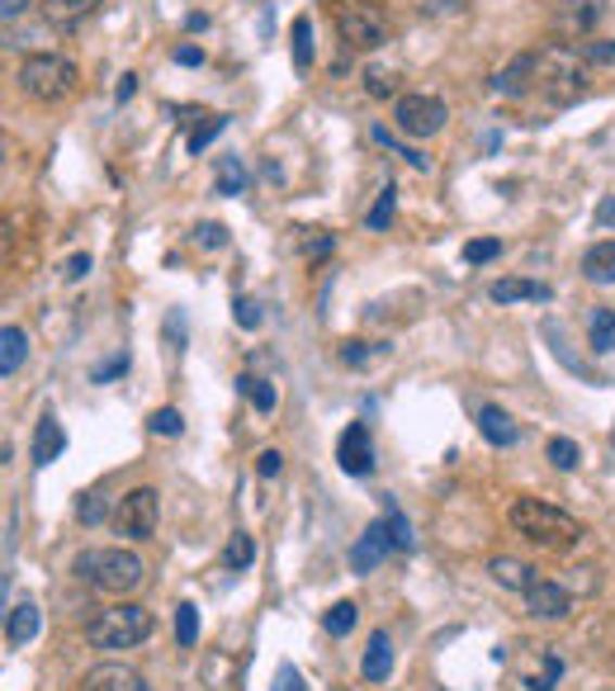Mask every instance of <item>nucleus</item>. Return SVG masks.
<instances>
[{"label": "nucleus", "instance_id": "1", "mask_svg": "<svg viewBox=\"0 0 615 691\" xmlns=\"http://www.w3.org/2000/svg\"><path fill=\"white\" fill-rule=\"evenodd\" d=\"M535 90L554 104V110H568L587 95V62L582 52H573L568 43H544L535 52Z\"/></svg>", "mask_w": 615, "mask_h": 691}, {"label": "nucleus", "instance_id": "2", "mask_svg": "<svg viewBox=\"0 0 615 691\" xmlns=\"http://www.w3.org/2000/svg\"><path fill=\"white\" fill-rule=\"evenodd\" d=\"M507 521H512L516 536H526L530 545H540V550H568V545H578V536H582L578 516H568L564 507L540 502V498H516Z\"/></svg>", "mask_w": 615, "mask_h": 691}, {"label": "nucleus", "instance_id": "3", "mask_svg": "<svg viewBox=\"0 0 615 691\" xmlns=\"http://www.w3.org/2000/svg\"><path fill=\"white\" fill-rule=\"evenodd\" d=\"M76 578L95 592H110V597H124V592H138L148 568H142L138 554L128 550H86L76 559Z\"/></svg>", "mask_w": 615, "mask_h": 691}, {"label": "nucleus", "instance_id": "4", "mask_svg": "<svg viewBox=\"0 0 615 691\" xmlns=\"http://www.w3.org/2000/svg\"><path fill=\"white\" fill-rule=\"evenodd\" d=\"M152 611L148 606H138V602H119V606H104L95 620L86 625V640L95 644V649H138L142 640L152 635Z\"/></svg>", "mask_w": 615, "mask_h": 691}, {"label": "nucleus", "instance_id": "5", "mask_svg": "<svg viewBox=\"0 0 615 691\" xmlns=\"http://www.w3.org/2000/svg\"><path fill=\"white\" fill-rule=\"evenodd\" d=\"M76 81H81V72H76L67 57H57V52H34V57H24V67H20V90L38 104L67 100L76 90Z\"/></svg>", "mask_w": 615, "mask_h": 691}, {"label": "nucleus", "instance_id": "6", "mask_svg": "<svg viewBox=\"0 0 615 691\" xmlns=\"http://www.w3.org/2000/svg\"><path fill=\"white\" fill-rule=\"evenodd\" d=\"M445 119H450L445 100H440V95H426V90L398 95V104H394V124H398V133H408V138H431V133H440Z\"/></svg>", "mask_w": 615, "mask_h": 691}, {"label": "nucleus", "instance_id": "7", "mask_svg": "<svg viewBox=\"0 0 615 691\" xmlns=\"http://www.w3.org/2000/svg\"><path fill=\"white\" fill-rule=\"evenodd\" d=\"M336 34H342L346 48L374 52L388 38V24H384V15H379L374 5H342V10H336Z\"/></svg>", "mask_w": 615, "mask_h": 691}, {"label": "nucleus", "instance_id": "8", "mask_svg": "<svg viewBox=\"0 0 615 691\" xmlns=\"http://www.w3.org/2000/svg\"><path fill=\"white\" fill-rule=\"evenodd\" d=\"M156 516H162V502H156V488H133L114 512V526L128 540H152L156 536Z\"/></svg>", "mask_w": 615, "mask_h": 691}, {"label": "nucleus", "instance_id": "9", "mask_svg": "<svg viewBox=\"0 0 615 691\" xmlns=\"http://www.w3.org/2000/svg\"><path fill=\"white\" fill-rule=\"evenodd\" d=\"M336 460H342V469H346L350 478L374 474V440H370V426H364V422H350L346 436H342V446H336Z\"/></svg>", "mask_w": 615, "mask_h": 691}, {"label": "nucleus", "instance_id": "10", "mask_svg": "<svg viewBox=\"0 0 615 691\" xmlns=\"http://www.w3.org/2000/svg\"><path fill=\"white\" fill-rule=\"evenodd\" d=\"M526 602H530L535 620H568V611H573L568 588H559V583H549V578H530L526 583Z\"/></svg>", "mask_w": 615, "mask_h": 691}, {"label": "nucleus", "instance_id": "11", "mask_svg": "<svg viewBox=\"0 0 615 691\" xmlns=\"http://www.w3.org/2000/svg\"><path fill=\"white\" fill-rule=\"evenodd\" d=\"M492 90L507 100H521L526 90H535V52H521V57L507 62V67L492 76Z\"/></svg>", "mask_w": 615, "mask_h": 691}, {"label": "nucleus", "instance_id": "12", "mask_svg": "<svg viewBox=\"0 0 615 691\" xmlns=\"http://www.w3.org/2000/svg\"><path fill=\"white\" fill-rule=\"evenodd\" d=\"M86 691H152V687L128 663H100V668L86 673Z\"/></svg>", "mask_w": 615, "mask_h": 691}, {"label": "nucleus", "instance_id": "13", "mask_svg": "<svg viewBox=\"0 0 615 691\" xmlns=\"http://www.w3.org/2000/svg\"><path fill=\"white\" fill-rule=\"evenodd\" d=\"M388 545H394V536H388V521H374V526L356 540V550H350V568H356V573H370L379 559L388 554Z\"/></svg>", "mask_w": 615, "mask_h": 691}, {"label": "nucleus", "instance_id": "14", "mask_svg": "<svg viewBox=\"0 0 615 691\" xmlns=\"http://www.w3.org/2000/svg\"><path fill=\"white\" fill-rule=\"evenodd\" d=\"M601 15H606V0H564V10H559V29L564 34H592Z\"/></svg>", "mask_w": 615, "mask_h": 691}, {"label": "nucleus", "instance_id": "15", "mask_svg": "<svg viewBox=\"0 0 615 691\" xmlns=\"http://www.w3.org/2000/svg\"><path fill=\"white\" fill-rule=\"evenodd\" d=\"M478 432H483V440H488V446H516V440H521V426H516L502 408H497V402L478 408Z\"/></svg>", "mask_w": 615, "mask_h": 691}, {"label": "nucleus", "instance_id": "16", "mask_svg": "<svg viewBox=\"0 0 615 691\" xmlns=\"http://www.w3.org/2000/svg\"><path fill=\"white\" fill-rule=\"evenodd\" d=\"M62 450H67V432H62V422L48 412L43 422H38V432H34V464H38V469H48Z\"/></svg>", "mask_w": 615, "mask_h": 691}, {"label": "nucleus", "instance_id": "17", "mask_svg": "<svg viewBox=\"0 0 615 691\" xmlns=\"http://www.w3.org/2000/svg\"><path fill=\"white\" fill-rule=\"evenodd\" d=\"M360 673H364V682H388V673H394V644H388L384 630L370 635V649H364Z\"/></svg>", "mask_w": 615, "mask_h": 691}, {"label": "nucleus", "instance_id": "18", "mask_svg": "<svg viewBox=\"0 0 615 691\" xmlns=\"http://www.w3.org/2000/svg\"><path fill=\"white\" fill-rule=\"evenodd\" d=\"M488 294H492V304H526V298H535V304H549V298H554L549 284H535V280H497Z\"/></svg>", "mask_w": 615, "mask_h": 691}, {"label": "nucleus", "instance_id": "19", "mask_svg": "<svg viewBox=\"0 0 615 691\" xmlns=\"http://www.w3.org/2000/svg\"><path fill=\"white\" fill-rule=\"evenodd\" d=\"M582 276L592 284H615V242H592L582 252Z\"/></svg>", "mask_w": 615, "mask_h": 691}, {"label": "nucleus", "instance_id": "20", "mask_svg": "<svg viewBox=\"0 0 615 691\" xmlns=\"http://www.w3.org/2000/svg\"><path fill=\"white\" fill-rule=\"evenodd\" d=\"M24 360H29V332H24V328H0V380L15 374Z\"/></svg>", "mask_w": 615, "mask_h": 691}, {"label": "nucleus", "instance_id": "21", "mask_svg": "<svg viewBox=\"0 0 615 691\" xmlns=\"http://www.w3.org/2000/svg\"><path fill=\"white\" fill-rule=\"evenodd\" d=\"M5 635H10V644H29L38 635V606L20 602L15 611H10V620H5Z\"/></svg>", "mask_w": 615, "mask_h": 691}, {"label": "nucleus", "instance_id": "22", "mask_svg": "<svg viewBox=\"0 0 615 691\" xmlns=\"http://www.w3.org/2000/svg\"><path fill=\"white\" fill-rule=\"evenodd\" d=\"M587 332H592V350H615V308H592V318H587Z\"/></svg>", "mask_w": 615, "mask_h": 691}, {"label": "nucleus", "instance_id": "23", "mask_svg": "<svg viewBox=\"0 0 615 691\" xmlns=\"http://www.w3.org/2000/svg\"><path fill=\"white\" fill-rule=\"evenodd\" d=\"M394 214H398V190L384 185V190H379V200H374V208L364 214V228H370V232H388Z\"/></svg>", "mask_w": 615, "mask_h": 691}, {"label": "nucleus", "instance_id": "24", "mask_svg": "<svg viewBox=\"0 0 615 691\" xmlns=\"http://www.w3.org/2000/svg\"><path fill=\"white\" fill-rule=\"evenodd\" d=\"M238 394L252 398V408H256V412H274V402H280V394H274V384L256 380V374H242V380H238Z\"/></svg>", "mask_w": 615, "mask_h": 691}, {"label": "nucleus", "instance_id": "25", "mask_svg": "<svg viewBox=\"0 0 615 691\" xmlns=\"http://www.w3.org/2000/svg\"><path fill=\"white\" fill-rule=\"evenodd\" d=\"M488 568H492V578L502 583V588H516V592H526V583L535 578V573L521 564V559H492Z\"/></svg>", "mask_w": 615, "mask_h": 691}, {"label": "nucleus", "instance_id": "26", "mask_svg": "<svg viewBox=\"0 0 615 691\" xmlns=\"http://www.w3.org/2000/svg\"><path fill=\"white\" fill-rule=\"evenodd\" d=\"M356 620H360V606H356V602H336V606L322 616V630L342 640V635H350V630H356Z\"/></svg>", "mask_w": 615, "mask_h": 691}, {"label": "nucleus", "instance_id": "27", "mask_svg": "<svg viewBox=\"0 0 615 691\" xmlns=\"http://www.w3.org/2000/svg\"><path fill=\"white\" fill-rule=\"evenodd\" d=\"M294 67H298V72L312 67V20H308V15L294 20Z\"/></svg>", "mask_w": 615, "mask_h": 691}, {"label": "nucleus", "instance_id": "28", "mask_svg": "<svg viewBox=\"0 0 615 691\" xmlns=\"http://www.w3.org/2000/svg\"><path fill=\"white\" fill-rule=\"evenodd\" d=\"M246 190V166L238 156H222L218 162V194H242Z\"/></svg>", "mask_w": 615, "mask_h": 691}, {"label": "nucleus", "instance_id": "29", "mask_svg": "<svg viewBox=\"0 0 615 691\" xmlns=\"http://www.w3.org/2000/svg\"><path fill=\"white\" fill-rule=\"evenodd\" d=\"M364 90H370L374 100L398 95V72L394 67H364Z\"/></svg>", "mask_w": 615, "mask_h": 691}, {"label": "nucleus", "instance_id": "30", "mask_svg": "<svg viewBox=\"0 0 615 691\" xmlns=\"http://www.w3.org/2000/svg\"><path fill=\"white\" fill-rule=\"evenodd\" d=\"M176 640L185 644V649L200 640V606H194V602H180L176 606Z\"/></svg>", "mask_w": 615, "mask_h": 691}, {"label": "nucleus", "instance_id": "31", "mask_svg": "<svg viewBox=\"0 0 615 691\" xmlns=\"http://www.w3.org/2000/svg\"><path fill=\"white\" fill-rule=\"evenodd\" d=\"M222 128H228V114H204V124H200V128H190V152L200 156V152L208 148V142H214V138L222 133Z\"/></svg>", "mask_w": 615, "mask_h": 691}, {"label": "nucleus", "instance_id": "32", "mask_svg": "<svg viewBox=\"0 0 615 691\" xmlns=\"http://www.w3.org/2000/svg\"><path fill=\"white\" fill-rule=\"evenodd\" d=\"M252 559H256V545H252V536H242V530H238V536L228 540V550H222V564L242 573V568H252Z\"/></svg>", "mask_w": 615, "mask_h": 691}, {"label": "nucleus", "instance_id": "33", "mask_svg": "<svg viewBox=\"0 0 615 691\" xmlns=\"http://www.w3.org/2000/svg\"><path fill=\"white\" fill-rule=\"evenodd\" d=\"M549 460H554V469H578V460H582V450H578V440H568V436H554L549 440Z\"/></svg>", "mask_w": 615, "mask_h": 691}, {"label": "nucleus", "instance_id": "34", "mask_svg": "<svg viewBox=\"0 0 615 691\" xmlns=\"http://www.w3.org/2000/svg\"><path fill=\"white\" fill-rule=\"evenodd\" d=\"M374 142H384V148H388V152L408 156V166H417V171H431V156H422V152H412V148H402V142H398L394 133H388V128H384V124H379V128H374Z\"/></svg>", "mask_w": 615, "mask_h": 691}, {"label": "nucleus", "instance_id": "35", "mask_svg": "<svg viewBox=\"0 0 615 691\" xmlns=\"http://www.w3.org/2000/svg\"><path fill=\"white\" fill-rule=\"evenodd\" d=\"M497 256H502V242H497V238H474V242L464 246L469 266H488V260H497Z\"/></svg>", "mask_w": 615, "mask_h": 691}, {"label": "nucleus", "instance_id": "36", "mask_svg": "<svg viewBox=\"0 0 615 691\" xmlns=\"http://www.w3.org/2000/svg\"><path fill=\"white\" fill-rule=\"evenodd\" d=\"M152 432L156 436H180V432H185V417H180L176 408H162V412H152Z\"/></svg>", "mask_w": 615, "mask_h": 691}, {"label": "nucleus", "instance_id": "37", "mask_svg": "<svg viewBox=\"0 0 615 691\" xmlns=\"http://www.w3.org/2000/svg\"><path fill=\"white\" fill-rule=\"evenodd\" d=\"M384 521H388V536H394V545H398V550H412V545H417V536H412L408 516H402V512H398V507H394V512H388Z\"/></svg>", "mask_w": 615, "mask_h": 691}, {"label": "nucleus", "instance_id": "38", "mask_svg": "<svg viewBox=\"0 0 615 691\" xmlns=\"http://www.w3.org/2000/svg\"><path fill=\"white\" fill-rule=\"evenodd\" d=\"M232 318H238V328H246V332H256L260 328V304L256 298H238V304H232Z\"/></svg>", "mask_w": 615, "mask_h": 691}, {"label": "nucleus", "instance_id": "39", "mask_svg": "<svg viewBox=\"0 0 615 691\" xmlns=\"http://www.w3.org/2000/svg\"><path fill=\"white\" fill-rule=\"evenodd\" d=\"M582 62L611 67V62H615V43H611V38H592V43H582Z\"/></svg>", "mask_w": 615, "mask_h": 691}, {"label": "nucleus", "instance_id": "40", "mask_svg": "<svg viewBox=\"0 0 615 691\" xmlns=\"http://www.w3.org/2000/svg\"><path fill=\"white\" fill-rule=\"evenodd\" d=\"M559 673H564V663H559V654H549L544 658V677H530V691H554V682H559Z\"/></svg>", "mask_w": 615, "mask_h": 691}, {"label": "nucleus", "instance_id": "41", "mask_svg": "<svg viewBox=\"0 0 615 691\" xmlns=\"http://www.w3.org/2000/svg\"><path fill=\"white\" fill-rule=\"evenodd\" d=\"M76 516H81L86 526H95V521H104V498H100V492H86L81 507H76Z\"/></svg>", "mask_w": 615, "mask_h": 691}, {"label": "nucleus", "instance_id": "42", "mask_svg": "<svg viewBox=\"0 0 615 691\" xmlns=\"http://www.w3.org/2000/svg\"><path fill=\"white\" fill-rule=\"evenodd\" d=\"M280 469H284V455L280 450H260L256 455V474L260 478H280Z\"/></svg>", "mask_w": 615, "mask_h": 691}, {"label": "nucleus", "instance_id": "43", "mask_svg": "<svg viewBox=\"0 0 615 691\" xmlns=\"http://www.w3.org/2000/svg\"><path fill=\"white\" fill-rule=\"evenodd\" d=\"M370 356H374L370 342H346V346H342V360H346V364H356V370H360V364L370 360Z\"/></svg>", "mask_w": 615, "mask_h": 691}, {"label": "nucleus", "instance_id": "44", "mask_svg": "<svg viewBox=\"0 0 615 691\" xmlns=\"http://www.w3.org/2000/svg\"><path fill=\"white\" fill-rule=\"evenodd\" d=\"M194 238H200L204 246H228V232H222V223H204Z\"/></svg>", "mask_w": 615, "mask_h": 691}, {"label": "nucleus", "instance_id": "45", "mask_svg": "<svg viewBox=\"0 0 615 691\" xmlns=\"http://www.w3.org/2000/svg\"><path fill=\"white\" fill-rule=\"evenodd\" d=\"M274 691H304V677H298L294 663H284V668H280V687H274Z\"/></svg>", "mask_w": 615, "mask_h": 691}, {"label": "nucleus", "instance_id": "46", "mask_svg": "<svg viewBox=\"0 0 615 691\" xmlns=\"http://www.w3.org/2000/svg\"><path fill=\"white\" fill-rule=\"evenodd\" d=\"M176 62H180V67H200V62H204V48H194V43L176 48Z\"/></svg>", "mask_w": 615, "mask_h": 691}, {"label": "nucleus", "instance_id": "47", "mask_svg": "<svg viewBox=\"0 0 615 691\" xmlns=\"http://www.w3.org/2000/svg\"><path fill=\"white\" fill-rule=\"evenodd\" d=\"M128 370V356H119V360H110V364H100L95 370V384H104V380H114V374H124Z\"/></svg>", "mask_w": 615, "mask_h": 691}, {"label": "nucleus", "instance_id": "48", "mask_svg": "<svg viewBox=\"0 0 615 691\" xmlns=\"http://www.w3.org/2000/svg\"><path fill=\"white\" fill-rule=\"evenodd\" d=\"M166 332H171V342H176V350L185 346V318H180V312H171V318H166Z\"/></svg>", "mask_w": 615, "mask_h": 691}, {"label": "nucleus", "instance_id": "49", "mask_svg": "<svg viewBox=\"0 0 615 691\" xmlns=\"http://www.w3.org/2000/svg\"><path fill=\"white\" fill-rule=\"evenodd\" d=\"M90 276V256H72L67 260V280H86Z\"/></svg>", "mask_w": 615, "mask_h": 691}, {"label": "nucleus", "instance_id": "50", "mask_svg": "<svg viewBox=\"0 0 615 691\" xmlns=\"http://www.w3.org/2000/svg\"><path fill=\"white\" fill-rule=\"evenodd\" d=\"M308 256H312V260L332 256V238H326V232H322V238H312V242H308Z\"/></svg>", "mask_w": 615, "mask_h": 691}, {"label": "nucleus", "instance_id": "51", "mask_svg": "<svg viewBox=\"0 0 615 691\" xmlns=\"http://www.w3.org/2000/svg\"><path fill=\"white\" fill-rule=\"evenodd\" d=\"M57 5H67V20H72V15H86V10H95L100 0H57Z\"/></svg>", "mask_w": 615, "mask_h": 691}, {"label": "nucleus", "instance_id": "52", "mask_svg": "<svg viewBox=\"0 0 615 691\" xmlns=\"http://www.w3.org/2000/svg\"><path fill=\"white\" fill-rule=\"evenodd\" d=\"M133 90H138V76H124V81L114 86V100H119V104H124V100H133Z\"/></svg>", "mask_w": 615, "mask_h": 691}, {"label": "nucleus", "instance_id": "53", "mask_svg": "<svg viewBox=\"0 0 615 691\" xmlns=\"http://www.w3.org/2000/svg\"><path fill=\"white\" fill-rule=\"evenodd\" d=\"M597 223H601V228H615V200H606V204L597 208Z\"/></svg>", "mask_w": 615, "mask_h": 691}, {"label": "nucleus", "instance_id": "54", "mask_svg": "<svg viewBox=\"0 0 615 691\" xmlns=\"http://www.w3.org/2000/svg\"><path fill=\"white\" fill-rule=\"evenodd\" d=\"M20 10H24V0H0V20H5V15H20Z\"/></svg>", "mask_w": 615, "mask_h": 691}, {"label": "nucleus", "instance_id": "55", "mask_svg": "<svg viewBox=\"0 0 615 691\" xmlns=\"http://www.w3.org/2000/svg\"><path fill=\"white\" fill-rule=\"evenodd\" d=\"M5 252H10V228L0 223V260H5Z\"/></svg>", "mask_w": 615, "mask_h": 691}, {"label": "nucleus", "instance_id": "56", "mask_svg": "<svg viewBox=\"0 0 615 691\" xmlns=\"http://www.w3.org/2000/svg\"><path fill=\"white\" fill-rule=\"evenodd\" d=\"M0 162H5V138H0Z\"/></svg>", "mask_w": 615, "mask_h": 691}]
</instances>
